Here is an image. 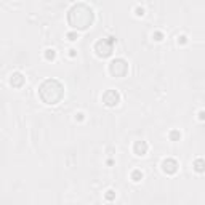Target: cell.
I'll use <instances>...</instances> for the list:
<instances>
[{
  "label": "cell",
  "mask_w": 205,
  "mask_h": 205,
  "mask_svg": "<svg viewBox=\"0 0 205 205\" xmlns=\"http://www.w3.org/2000/svg\"><path fill=\"white\" fill-rule=\"evenodd\" d=\"M131 179L135 181V183L141 181L143 179V172H141V170H133V172H131Z\"/></svg>",
  "instance_id": "obj_9"
},
{
  "label": "cell",
  "mask_w": 205,
  "mask_h": 205,
  "mask_svg": "<svg viewBox=\"0 0 205 205\" xmlns=\"http://www.w3.org/2000/svg\"><path fill=\"white\" fill-rule=\"evenodd\" d=\"M102 102L107 107H116L120 102V93L117 90H107V92L102 95Z\"/></svg>",
  "instance_id": "obj_5"
},
{
  "label": "cell",
  "mask_w": 205,
  "mask_h": 205,
  "mask_svg": "<svg viewBox=\"0 0 205 205\" xmlns=\"http://www.w3.org/2000/svg\"><path fill=\"white\" fill-rule=\"evenodd\" d=\"M147 149H149V146H147L146 141H136L135 146H133V151H135L136 155H146Z\"/></svg>",
  "instance_id": "obj_8"
},
{
  "label": "cell",
  "mask_w": 205,
  "mask_h": 205,
  "mask_svg": "<svg viewBox=\"0 0 205 205\" xmlns=\"http://www.w3.org/2000/svg\"><path fill=\"white\" fill-rule=\"evenodd\" d=\"M152 39H154L155 42H160V40L164 39V34H162V32H159V31H155V32L152 34Z\"/></svg>",
  "instance_id": "obj_13"
},
{
  "label": "cell",
  "mask_w": 205,
  "mask_h": 205,
  "mask_svg": "<svg viewBox=\"0 0 205 205\" xmlns=\"http://www.w3.org/2000/svg\"><path fill=\"white\" fill-rule=\"evenodd\" d=\"M104 197H106V200H109V202H111V200L116 199V192H114V191H107Z\"/></svg>",
  "instance_id": "obj_14"
},
{
  "label": "cell",
  "mask_w": 205,
  "mask_h": 205,
  "mask_svg": "<svg viewBox=\"0 0 205 205\" xmlns=\"http://www.w3.org/2000/svg\"><path fill=\"white\" fill-rule=\"evenodd\" d=\"M56 58V51L53 48H48V50H45V60H48V61H53Z\"/></svg>",
  "instance_id": "obj_10"
},
{
  "label": "cell",
  "mask_w": 205,
  "mask_h": 205,
  "mask_svg": "<svg viewBox=\"0 0 205 205\" xmlns=\"http://www.w3.org/2000/svg\"><path fill=\"white\" fill-rule=\"evenodd\" d=\"M24 82H26V77L22 75L21 72H13L11 77H10V83L13 85L15 88H21L22 85H24Z\"/></svg>",
  "instance_id": "obj_7"
},
{
  "label": "cell",
  "mask_w": 205,
  "mask_h": 205,
  "mask_svg": "<svg viewBox=\"0 0 205 205\" xmlns=\"http://www.w3.org/2000/svg\"><path fill=\"white\" fill-rule=\"evenodd\" d=\"M199 119H200V120H203V111H200V112H199Z\"/></svg>",
  "instance_id": "obj_19"
},
{
  "label": "cell",
  "mask_w": 205,
  "mask_h": 205,
  "mask_svg": "<svg viewBox=\"0 0 205 205\" xmlns=\"http://www.w3.org/2000/svg\"><path fill=\"white\" fill-rule=\"evenodd\" d=\"M67 39L74 42V40H77V39H79V36H77L75 32H69V34H67Z\"/></svg>",
  "instance_id": "obj_16"
},
{
  "label": "cell",
  "mask_w": 205,
  "mask_h": 205,
  "mask_svg": "<svg viewBox=\"0 0 205 205\" xmlns=\"http://www.w3.org/2000/svg\"><path fill=\"white\" fill-rule=\"evenodd\" d=\"M69 51H71L69 55H71V56H72V58H74V56H75V50H69Z\"/></svg>",
  "instance_id": "obj_20"
},
{
  "label": "cell",
  "mask_w": 205,
  "mask_h": 205,
  "mask_svg": "<svg viewBox=\"0 0 205 205\" xmlns=\"http://www.w3.org/2000/svg\"><path fill=\"white\" fill-rule=\"evenodd\" d=\"M109 72L114 77H125L128 72V63L123 58H116L109 64Z\"/></svg>",
  "instance_id": "obj_4"
},
{
  "label": "cell",
  "mask_w": 205,
  "mask_h": 205,
  "mask_svg": "<svg viewBox=\"0 0 205 205\" xmlns=\"http://www.w3.org/2000/svg\"><path fill=\"white\" fill-rule=\"evenodd\" d=\"M194 168L197 170L199 173H202L203 170H205V167H203V160H202V159H197V160L194 162Z\"/></svg>",
  "instance_id": "obj_11"
},
{
  "label": "cell",
  "mask_w": 205,
  "mask_h": 205,
  "mask_svg": "<svg viewBox=\"0 0 205 205\" xmlns=\"http://www.w3.org/2000/svg\"><path fill=\"white\" fill-rule=\"evenodd\" d=\"M114 42H116V39H114V37H107V39L98 40L95 43V53L99 56V58H107V56L112 55Z\"/></svg>",
  "instance_id": "obj_3"
},
{
  "label": "cell",
  "mask_w": 205,
  "mask_h": 205,
  "mask_svg": "<svg viewBox=\"0 0 205 205\" xmlns=\"http://www.w3.org/2000/svg\"><path fill=\"white\" fill-rule=\"evenodd\" d=\"M39 96L45 104H58L64 96V85L56 79H47L39 87Z\"/></svg>",
  "instance_id": "obj_2"
},
{
  "label": "cell",
  "mask_w": 205,
  "mask_h": 205,
  "mask_svg": "<svg viewBox=\"0 0 205 205\" xmlns=\"http://www.w3.org/2000/svg\"><path fill=\"white\" fill-rule=\"evenodd\" d=\"M188 42V37L186 36H181V37H178V43H181V45H184Z\"/></svg>",
  "instance_id": "obj_17"
},
{
  "label": "cell",
  "mask_w": 205,
  "mask_h": 205,
  "mask_svg": "<svg viewBox=\"0 0 205 205\" xmlns=\"http://www.w3.org/2000/svg\"><path fill=\"white\" fill-rule=\"evenodd\" d=\"M75 119H77V120H83V114H82V112H79L77 116H75Z\"/></svg>",
  "instance_id": "obj_18"
},
{
  "label": "cell",
  "mask_w": 205,
  "mask_h": 205,
  "mask_svg": "<svg viewBox=\"0 0 205 205\" xmlns=\"http://www.w3.org/2000/svg\"><path fill=\"white\" fill-rule=\"evenodd\" d=\"M135 15L138 16V18H140V16H144V8H143V7H136V8H135Z\"/></svg>",
  "instance_id": "obj_15"
},
{
  "label": "cell",
  "mask_w": 205,
  "mask_h": 205,
  "mask_svg": "<svg viewBox=\"0 0 205 205\" xmlns=\"http://www.w3.org/2000/svg\"><path fill=\"white\" fill-rule=\"evenodd\" d=\"M178 162L175 160V159H165V160L162 162V170H164V173L167 175H175L178 172Z\"/></svg>",
  "instance_id": "obj_6"
},
{
  "label": "cell",
  "mask_w": 205,
  "mask_h": 205,
  "mask_svg": "<svg viewBox=\"0 0 205 205\" xmlns=\"http://www.w3.org/2000/svg\"><path fill=\"white\" fill-rule=\"evenodd\" d=\"M95 21V13L93 10L85 3H75L71 7L69 13H67V22L69 26L79 31H85L93 24Z\"/></svg>",
  "instance_id": "obj_1"
},
{
  "label": "cell",
  "mask_w": 205,
  "mask_h": 205,
  "mask_svg": "<svg viewBox=\"0 0 205 205\" xmlns=\"http://www.w3.org/2000/svg\"><path fill=\"white\" fill-rule=\"evenodd\" d=\"M181 138V133L178 130H173V131H170V140L172 141H178Z\"/></svg>",
  "instance_id": "obj_12"
}]
</instances>
